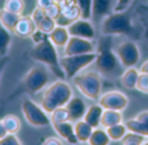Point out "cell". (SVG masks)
<instances>
[{
	"mask_svg": "<svg viewBox=\"0 0 148 145\" xmlns=\"http://www.w3.org/2000/svg\"><path fill=\"white\" fill-rule=\"evenodd\" d=\"M9 61V59L7 58V56H3V58H0V77H1V73H3V71L7 67V63Z\"/></svg>",
	"mask_w": 148,
	"mask_h": 145,
	"instance_id": "obj_41",
	"label": "cell"
},
{
	"mask_svg": "<svg viewBox=\"0 0 148 145\" xmlns=\"http://www.w3.org/2000/svg\"><path fill=\"white\" fill-rule=\"evenodd\" d=\"M139 71H140L142 73H148V60H145L144 63H143V64L140 65Z\"/></svg>",
	"mask_w": 148,
	"mask_h": 145,
	"instance_id": "obj_43",
	"label": "cell"
},
{
	"mask_svg": "<svg viewBox=\"0 0 148 145\" xmlns=\"http://www.w3.org/2000/svg\"><path fill=\"white\" fill-rule=\"evenodd\" d=\"M136 90L142 93H147L148 94V73H142L140 72L139 78L136 82Z\"/></svg>",
	"mask_w": 148,
	"mask_h": 145,
	"instance_id": "obj_36",
	"label": "cell"
},
{
	"mask_svg": "<svg viewBox=\"0 0 148 145\" xmlns=\"http://www.w3.org/2000/svg\"><path fill=\"white\" fill-rule=\"evenodd\" d=\"M29 55L34 61L45 64L46 67L50 68L54 76H56L58 78L66 80V75L63 68H62L60 58H59L58 51H56V46L49 38V35H46L43 39L37 42L34 45V47L30 50Z\"/></svg>",
	"mask_w": 148,
	"mask_h": 145,
	"instance_id": "obj_1",
	"label": "cell"
},
{
	"mask_svg": "<svg viewBox=\"0 0 148 145\" xmlns=\"http://www.w3.org/2000/svg\"><path fill=\"white\" fill-rule=\"evenodd\" d=\"M21 16H23V14L13 13V12H9L4 8L0 9V22L3 24L8 30H11L12 33H13L14 28H16L18 20L21 18Z\"/></svg>",
	"mask_w": 148,
	"mask_h": 145,
	"instance_id": "obj_23",
	"label": "cell"
},
{
	"mask_svg": "<svg viewBox=\"0 0 148 145\" xmlns=\"http://www.w3.org/2000/svg\"><path fill=\"white\" fill-rule=\"evenodd\" d=\"M49 38L53 41V43L56 47H64V46L67 45L68 39L71 38V34H70V31H68L67 26L56 25L55 29L49 34Z\"/></svg>",
	"mask_w": 148,
	"mask_h": 145,
	"instance_id": "obj_19",
	"label": "cell"
},
{
	"mask_svg": "<svg viewBox=\"0 0 148 145\" xmlns=\"http://www.w3.org/2000/svg\"><path fill=\"white\" fill-rule=\"evenodd\" d=\"M72 81L79 92L90 101H98L102 94V77L98 71H83L76 75Z\"/></svg>",
	"mask_w": 148,
	"mask_h": 145,
	"instance_id": "obj_4",
	"label": "cell"
},
{
	"mask_svg": "<svg viewBox=\"0 0 148 145\" xmlns=\"http://www.w3.org/2000/svg\"><path fill=\"white\" fill-rule=\"evenodd\" d=\"M7 133H8V131H7L5 126H4L3 120H0V139H3V137L5 136Z\"/></svg>",
	"mask_w": 148,
	"mask_h": 145,
	"instance_id": "obj_42",
	"label": "cell"
},
{
	"mask_svg": "<svg viewBox=\"0 0 148 145\" xmlns=\"http://www.w3.org/2000/svg\"><path fill=\"white\" fill-rule=\"evenodd\" d=\"M56 3H62V1H64V0H55Z\"/></svg>",
	"mask_w": 148,
	"mask_h": 145,
	"instance_id": "obj_44",
	"label": "cell"
},
{
	"mask_svg": "<svg viewBox=\"0 0 148 145\" xmlns=\"http://www.w3.org/2000/svg\"><path fill=\"white\" fill-rule=\"evenodd\" d=\"M112 142L109 135L106 132V128H101V127H97V128H93V132L90 135V139L88 141V144L90 145H108Z\"/></svg>",
	"mask_w": 148,
	"mask_h": 145,
	"instance_id": "obj_26",
	"label": "cell"
},
{
	"mask_svg": "<svg viewBox=\"0 0 148 145\" xmlns=\"http://www.w3.org/2000/svg\"><path fill=\"white\" fill-rule=\"evenodd\" d=\"M51 69L46 67L45 64H41L33 67L26 72L24 77V85L32 93H38L43 90L51 82Z\"/></svg>",
	"mask_w": 148,
	"mask_h": 145,
	"instance_id": "obj_8",
	"label": "cell"
},
{
	"mask_svg": "<svg viewBox=\"0 0 148 145\" xmlns=\"http://www.w3.org/2000/svg\"><path fill=\"white\" fill-rule=\"evenodd\" d=\"M103 107L101 106L100 103H93L90 106H88L87 112L84 115L83 119L87 123H89L93 128H97V127H101V116L103 114Z\"/></svg>",
	"mask_w": 148,
	"mask_h": 145,
	"instance_id": "obj_18",
	"label": "cell"
},
{
	"mask_svg": "<svg viewBox=\"0 0 148 145\" xmlns=\"http://www.w3.org/2000/svg\"><path fill=\"white\" fill-rule=\"evenodd\" d=\"M68 112H70V119L72 122H77V120L83 119L85 112H87V103L81 97H77V95H72L68 103L66 105Z\"/></svg>",
	"mask_w": 148,
	"mask_h": 145,
	"instance_id": "obj_16",
	"label": "cell"
},
{
	"mask_svg": "<svg viewBox=\"0 0 148 145\" xmlns=\"http://www.w3.org/2000/svg\"><path fill=\"white\" fill-rule=\"evenodd\" d=\"M63 140L60 139V137H54V136H50V137H47L46 140H43L42 141V144H45V145H62L63 144Z\"/></svg>",
	"mask_w": 148,
	"mask_h": 145,
	"instance_id": "obj_38",
	"label": "cell"
},
{
	"mask_svg": "<svg viewBox=\"0 0 148 145\" xmlns=\"http://www.w3.org/2000/svg\"><path fill=\"white\" fill-rule=\"evenodd\" d=\"M73 126H75V135L80 144H85L89 141L90 135L93 132V127L89 123H87L84 119H80L77 122H73Z\"/></svg>",
	"mask_w": 148,
	"mask_h": 145,
	"instance_id": "obj_21",
	"label": "cell"
},
{
	"mask_svg": "<svg viewBox=\"0 0 148 145\" xmlns=\"http://www.w3.org/2000/svg\"><path fill=\"white\" fill-rule=\"evenodd\" d=\"M56 135L60 137L63 141L68 144H77V137L75 135V126H73L72 120H66L62 123H55L53 124Z\"/></svg>",
	"mask_w": 148,
	"mask_h": 145,
	"instance_id": "obj_15",
	"label": "cell"
},
{
	"mask_svg": "<svg viewBox=\"0 0 148 145\" xmlns=\"http://www.w3.org/2000/svg\"><path fill=\"white\" fill-rule=\"evenodd\" d=\"M81 9V18H87L90 20L93 17L92 14V5H93V0H76Z\"/></svg>",
	"mask_w": 148,
	"mask_h": 145,
	"instance_id": "obj_33",
	"label": "cell"
},
{
	"mask_svg": "<svg viewBox=\"0 0 148 145\" xmlns=\"http://www.w3.org/2000/svg\"><path fill=\"white\" fill-rule=\"evenodd\" d=\"M21 112L26 122L34 128H45L53 124L50 114L41 105H37L29 98H24L21 102Z\"/></svg>",
	"mask_w": 148,
	"mask_h": 145,
	"instance_id": "obj_6",
	"label": "cell"
},
{
	"mask_svg": "<svg viewBox=\"0 0 148 145\" xmlns=\"http://www.w3.org/2000/svg\"><path fill=\"white\" fill-rule=\"evenodd\" d=\"M72 95L73 90L71 85L63 78H58L45 88V92L41 98V106L49 114H51L58 107L66 106Z\"/></svg>",
	"mask_w": 148,
	"mask_h": 145,
	"instance_id": "obj_2",
	"label": "cell"
},
{
	"mask_svg": "<svg viewBox=\"0 0 148 145\" xmlns=\"http://www.w3.org/2000/svg\"><path fill=\"white\" fill-rule=\"evenodd\" d=\"M131 3H132V0H117L113 11L114 12H125V11H127V8L130 7Z\"/></svg>",
	"mask_w": 148,
	"mask_h": 145,
	"instance_id": "obj_37",
	"label": "cell"
},
{
	"mask_svg": "<svg viewBox=\"0 0 148 145\" xmlns=\"http://www.w3.org/2000/svg\"><path fill=\"white\" fill-rule=\"evenodd\" d=\"M3 123L9 133H17L21 129V120L14 114H8L3 118Z\"/></svg>",
	"mask_w": 148,
	"mask_h": 145,
	"instance_id": "obj_29",
	"label": "cell"
},
{
	"mask_svg": "<svg viewBox=\"0 0 148 145\" xmlns=\"http://www.w3.org/2000/svg\"><path fill=\"white\" fill-rule=\"evenodd\" d=\"M145 145H148V140H147V142H145Z\"/></svg>",
	"mask_w": 148,
	"mask_h": 145,
	"instance_id": "obj_45",
	"label": "cell"
},
{
	"mask_svg": "<svg viewBox=\"0 0 148 145\" xmlns=\"http://www.w3.org/2000/svg\"><path fill=\"white\" fill-rule=\"evenodd\" d=\"M106 132L112 141L118 142V141H122L123 137L126 136V133L129 132V129H127L125 123L122 122V123H118V124H114V126H112V127H108Z\"/></svg>",
	"mask_w": 148,
	"mask_h": 145,
	"instance_id": "obj_27",
	"label": "cell"
},
{
	"mask_svg": "<svg viewBox=\"0 0 148 145\" xmlns=\"http://www.w3.org/2000/svg\"><path fill=\"white\" fill-rule=\"evenodd\" d=\"M115 54L123 68L135 67L140 60L139 46L132 41H123L115 47Z\"/></svg>",
	"mask_w": 148,
	"mask_h": 145,
	"instance_id": "obj_9",
	"label": "cell"
},
{
	"mask_svg": "<svg viewBox=\"0 0 148 145\" xmlns=\"http://www.w3.org/2000/svg\"><path fill=\"white\" fill-rule=\"evenodd\" d=\"M37 31V25L34 22V20L32 16H21L18 20L16 28H14L13 33L17 37L21 38H30L34 33Z\"/></svg>",
	"mask_w": 148,
	"mask_h": 145,
	"instance_id": "obj_17",
	"label": "cell"
},
{
	"mask_svg": "<svg viewBox=\"0 0 148 145\" xmlns=\"http://www.w3.org/2000/svg\"><path fill=\"white\" fill-rule=\"evenodd\" d=\"M112 11V0H93L92 14L96 18H102Z\"/></svg>",
	"mask_w": 148,
	"mask_h": 145,
	"instance_id": "obj_24",
	"label": "cell"
},
{
	"mask_svg": "<svg viewBox=\"0 0 148 145\" xmlns=\"http://www.w3.org/2000/svg\"><path fill=\"white\" fill-rule=\"evenodd\" d=\"M140 75V71L135 67H130V68H126L122 73H121V84L122 86L127 88V89H136V82H138V78H139Z\"/></svg>",
	"mask_w": 148,
	"mask_h": 145,
	"instance_id": "obj_20",
	"label": "cell"
},
{
	"mask_svg": "<svg viewBox=\"0 0 148 145\" xmlns=\"http://www.w3.org/2000/svg\"><path fill=\"white\" fill-rule=\"evenodd\" d=\"M50 119H51V123H53V124L66 122V120H71L70 119V112H68V110H67L66 106L58 107V109L54 110V111L50 114Z\"/></svg>",
	"mask_w": 148,
	"mask_h": 145,
	"instance_id": "obj_32",
	"label": "cell"
},
{
	"mask_svg": "<svg viewBox=\"0 0 148 145\" xmlns=\"http://www.w3.org/2000/svg\"><path fill=\"white\" fill-rule=\"evenodd\" d=\"M147 140H148L147 136H143V135L136 133V132L129 131L126 133V136L123 137L122 144H125V145H145Z\"/></svg>",
	"mask_w": 148,
	"mask_h": 145,
	"instance_id": "obj_30",
	"label": "cell"
},
{
	"mask_svg": "<svg viewBox=\"0 0 148 145\" xmlns=\"http://www.w3.org/2000/svg\"><path fill=\"white\" fill-rule=\"evenodd\" d=\"M97 56L95 60V67L102 75L114 76L119 72V67H122L121 61L118 60V56L115 50H113L110 46V39H103L100 45H97Z\"/></svg>",
	"mask_w": 148,
	"mask_h": 145,
	"instance_id": "obj_3",
	"label": "cell"
},
{
	"mask_svg": "<svg viewBox=\"0 0 148 145\" xmlns=\"http://www.w3.org/2000/svg\"><path fill=\"white\" fill-rule=\"evenodd\" d=\"M12 43V31L0 22V58L7 56Z\"/></svg>",
	"mask_w": 148,
	"mask_h": 145,
	"instance_id": "obj_25",
	"label": "cell"
},
{
	"mask_svg": "<svg viewBox=\"0 0 148 145\" xmlns=\"http://www.w3.org/2000/svg\"><path fill=\"white\" fill-rule=\"evenodd\" d=\"M97 51V43L95 39H87L81 37H73L68 39L67 45L63 47V55H77V54H89Z\"/></svg>",
	"mask_w": 148,
	"mask_h": 145,
	"instance_id": "obj_10",
	"label": "cell"
},
{
	"mask_svg": "<svg viewBox=\"0 0 148 145\" xmlns=\"http://www.w3.org/2000/svg\"><path fill=\"white\" fill-rule=\"evenodd\" d=\"M21 140L17 137L16 133H7L3 139H0V145H21Z\"/></svg>",
	"mask_w": 148,
	"mask_h": 145,
	"instance_id": "obj_35",
	"label": "cell"
},
{
	"mask_svg": "<svg viewBox=\"0 0 148 145\" xmlns=\"http://www.w3.org/2000/svg\"><path fill=\"white\" fill-rule=\"evenodd\" d=\"M62 13L56 18V25L70 26L73 21L81 18V9L76 0H64L60 3Z\"/></svg>",
	"mask_w": 148,
	"mask_h": 145,
	"instance_id": "obj_12",
	"label": "cell"
},
{
	"mask_svg": "<svg viewBox=\"0 0 148 145\" xmlns=\"http://www.w3.org/2000/svg\"><path fill=\"white\" fill-rule=\"evenodd\" d=\"M46 14H47L49 17H51V18H54L56 21V18H58L59 16H60L62 13V8H60V3H56V1H54L53 4H51L50 7H47V8L45 9Z\"/></svg>",
	"mask_w": 148,
	"mask_h": 145,
	"instance_id": "obj_34",
	"label": "cell"
},
{
	"mask_svg": "<svg viewBox=\"0 0 148 145\" xmlns=\"http://www.w3.org/2000/svg\"><path fill=\"white\" fill-rule=\"evenodd\" d=\"M96 52L89 54H77V55H63L60 58L62 68L64 71L66 78L72 80L76 75L83 72L85 68L92 65L96 60Z\"/></svg>",
	"mask_w": 148,
	"mask_h": 145,
	"instance_id": "obj_7",
	"label": "cell"
},
{
	"mask_svg": "<svg viewBox=\"0 0 148 145\" xmlns=\"http://www.w3.org/2000/svg\"><path fill=\"white\" fill-rule=\"evenodd\" d=\"M36 1H37V7H39V8H42V9H46L47 7H50L55 0H36Z\"/></svg>",
	"mask_w": 148,
	"mask_h": 145,
	"instance_id": "obj_39",
	"label": "cell"
},
{
	"mask_svg": "<svg viewBox=\"0 0 148 145\" xmlns=\"http://www.w3.org/2000/svg\"><path fill=\"white\" fill-rule=\"evenodd\" d=\"M122 122H123L122 111L109 110V109L103 110V114L101 116V127L108 128V127H112L114 124H118V123H122Z\"/></svg>",
	"mask_w": 148,
	"mask_h": 145,
	"instance_id": "obj_22",
	"label": "cell"
},
{
	"mask_svg": "<svg viewBox=\"0 0 148 145\" xmlns=\"http://www.w3.org/2000/svg\"><path fill=\"white\" fill-rule=\"evenodd\" d=\"M68 31L73 37H81L87 39H96V28L90 22V20L79 18L68 26Z\"/></svg>",
	"mask_w": 148,
	"mask_h": 145,
	"instance_id": "obj_13",
	"label": "cell"
},
{
	"mask_svg": "<svg viewBox=\"0 0 148 145\" xmlns=\"http://www.w3.org/2000/svg\"><path fill=\"white\" fill-rule=\"evenodd\" d=\"M32 17H33L34 22H36V25H37V29L41 30L42 33L47 34V35L55 29V26H56L55 20L49 17L47 14H46L45 9L39 8V7H36V8H34L33 13H32Z\"/></svg>",
	"mask_w": 148,
	"mask_h": 145,
	"instance_id": "obj_14",
	"label": "cell"
},
{
	"mask_svg": "<svg viewBox=\"0 0 148 145\" xmlns=\"http://www.w3.org/2000/svg\"><path fill=\"white\" fill-rule=\"evenodd\" d=\"M3 8L13 13L23 14L25 11V0H5Z\"/></svg>",
	"mask_w": 148,
	"mask_h": 145,
	"instance_id": "obj_31",
	"label": "cell"
},
{
	"mask_svg": "<svg viewBox=\"0 0 148 145\" xmlns=\"http://www.w3.org/2000/svg\"><path fill=\"white\" fill-rule=\"evenodd\" d=\"M135 118H136V119H139L140 122H143V123H145V124H148V110L140 111Z\"/></svg>",
	"mask_w": 148,
	"mask_h": 145,
	"instance_id": "obj_40",
	"label": "cell"
},
{
	"mask_svg": "<svg viewBox=\"0 0 148 145\" xmlns=\"http://www.w3.org/2000/svg\"><path fill=\"white\" fill-rule=\"evenodd\" d=\"M101 31L105 35H126L131 31V18L127 12H113L103 17Z\"/></svg>",
	"mask_w": 148,
	"mask_h": 145,
	"instance_id": "obj_5",
	"label": "cell"
},
{
	"mask_svg": "<svg viewBox=\"0 0 148 145\" xmlns=\"http://www.w3.org/2000/svg\"><path fill=\"white\" fill-rule=\"evenodd\" d=\"M125 124L129 131L136 132V133H140V135H143V136L148 137V124L140 122L139 119H136V118H134V119H127L125 122Z\"/></svg>",
	"mask_w": 148,
	"mask_h": 145,
	"instance_id": "obj_28",
	"label": "cell"
},
{
	"mask_svg": "<svg viewBox=\"0 0 148 145\" xmlns=\"http://www.w3.org/2000/svg\"><path fill=\"white\" fill-rule=\"evenodd\" d=\"M97 102L103 109L118 110V111H123L126 107L129 106L127 95L122 92H118V90H110V92L101 94Z\"/></svg>",
	"mask_w": 148,
	"mask_h": 145,
	"instance_id": "obj_11",
	"label": "cell"
}]
</instances>
